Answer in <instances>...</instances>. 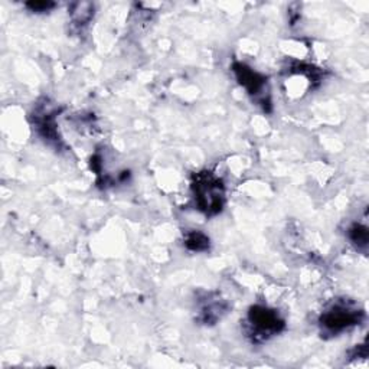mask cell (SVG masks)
<instances>
[{
    "instance_id": "8992f818",
    "label": "cell",
    "mask_w": 369,
    "mask_h": 369,
    "mask_svg": "<svg viewBox=\"0 0 369 369\" xmlns=\"http://www.w3.org/2000/svg\"><path fill=\"white\" fill-rule=\"evenodd\" d=\"M35 126L40 133V136L48 142H59L58 130H56V123H55V116L49 111H42L35 114Z\"/></svg>"
},
{
    "instance_id": "ba28073f",
    "label": "cell",
    "mask_w": 369,
    "mask_h": 369,
    "mask_svg": "<svg viewBox=\"0 0 369 369\" xmlns=\"http://www.w3.org/2000/svg\"><path fill=\"white\" fill-rule=\"evenodd\" d=\"M210 246H211V241H210L208 236H205L204 232L190 231L185 236V247L189 251L204 253V251L210 250Z\"/></svg>"
},
{
    "instance_id": "277c9868",
    "label": "cell",
    "mask_w": 369,
    "mask_h": 369,
    "mask_svg": "<svg viewBox=\"0 0 369 369\" xmlns=\"http://www.w3.org/2000/svg\"><path fill=\"white\" fill-rule=\"evenodd\" d=\"M232 73L236 75L240 85L246 88V91L255 99V102H258L264 107V110H268L267 107H270V98H268L267 78L243 62L234 63Z\"/></svg>"
},
{
    "instance_id": "5b68a950",
    "label": "cell",
    "mask_w": 369,
    "mask_h": 369,
    "mask_svg": "<svg viewBox=\"0 0 369 369\" xmlns=\"http://www.w3.org/2000/svg\"><path fill=\"white\" fill-rule=\"evenodd\" d=\"M228 312V303L221 297L210 293L199 305L198 320L204 325H215Z\"/></svg>"
},
{
    "instance_id": "30bf717a",
    "label": "cell",
    "mask_w": 369,
    "mask_h": 369,
    "mask_svg": "<svg viewBox=\"0 0 369 369\" xmlns=\"http://www.w3.org/2000/svg\"><path fill=\"white\" fill-rule=\"evenodd\" d=\"M25 6L32 13H48L56 5L54 2H28Z\"/></svg>"
},
{
    "instance_id": "3957f363",
    "label": "cell",
    "mask_w": 369,
    "mask_h": 369,
    "mask_svg": "<svg viewBox=\"0 0 369 369\" xmlns=\"http://www.w3.org/2000/svg\"><path fill=\"white\" fill-rule=\"evenodd\" d=\"M286 327L280 313L272 308L255 305L248 309L244 320L246 337L253 344H262L277 337Z\"/></svg>"
},
{
    "instance_id": "7a4b0ae2",
    "label": "cell",
    "mask_w": 369,
    "mask_h": 369,
    "mask_svg": "<svg viewBox=\"0 0 369 369\" xmlns=\"http://www.w3.org/2000/svg\"><path fill=\"white\" fill-rule=\"evenodd\" d=\"M363 310L351 300H334L319 317V326L325 337H338L363 320Z\"/></svg>"
},
{
    "instance_id": "52a82bcc",
    "label": "cell",
    "mask_w": 369,
    "mask_h": 369,
    "mask_svg": "<svg viewBox=\"0 0 369 369\" xmlns=\"http://www.w3.org/2000/svg\"><path fill=\"white\" fill-rule=\"evenodd\" d=\"M71 22L77 28L87 26L94 16V5L90 2H77L70 6Z\"/></svg>"
},
{
    "instance_id": "9c48e42d",
    "label": "cell",
    "mask_w": 369,
    "mask_h": 369,
    "mask_svg": "<svg viewBox=\"0 0 369 369\" xmlns=\"http://www.w3.org/2000/svg\"><path fill=\"white\" fill-rule=\"evenodd\" d=\"M348 238L356 247V250H361L365 253L366 247H368V228L358 222L353 224L348 229Z\"/></svg>"
},
{
    "instance_id": "6da1fadb",
    "label": "cell",
    "mask_w": 369,
    "mask_h": 369,
    "mask_svg": "<svg viewBox=\"0 0 369 369\" xmlns=\"http://www.w3.org/2000/svg\"><path fill=\"white\" fill-rule=\"evenodd\" d=\"M195 205L207 217L218 215L225 205V186L212 172L196 174L192 179Z\"/></svg>"
}]
</instances>
